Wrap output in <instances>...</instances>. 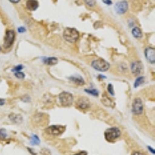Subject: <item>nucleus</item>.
Masks as SVG:
<instances>
[{
	"label": "nucleus",
	"mask_w": 155,
	"mask_h": 155,
	"mask_svg": "<svg viewBox=\"0 0 155 155\" xmlns=\"http://www.w3.org/2000/svg\"><path fill=\"white\" fill-rule=\"evenodd\" d=\"M121 135V131L117 127H111L105 131V139L109 142H113Z\"/></svg>",
	"instance_id": "1"
},
{
	"label": "nucleus",
	"mask_w": 155,
	"mask_h": 155,
	"mask_svg": "<svg viewBox=\"0 0 155 155\" xmlns=\"http://www.w3.org/2000/svg\"><path fill=\"white\" fill-rule=\"evenodd\" d=\"M78 32L74 28H66L64 31V38L68 42H75L78 38Z\"/></svg>",
	"instance_id": "2"
},
{
	"label": "nucleus",
	"mask_w": 155,
	"mask_h": 155,
	"mask_svg": "<svg viewBox=\"0 0 155 155\" xmlns=\"http://www.w3.org/2000/svg\"><path fill=\"white\" fill-rule=\"evenodd\" d=\"M92 66L99 71H106L109 68V64L103 59H96L92 62Z\"/></svg>",
	"instance_id": "3"
},
{
	"label": "nucleus",
	"mask_w": 155,
	"mask_h": 155,
	"mask_svg": "<svg viewBox=\"0 0 155 155\" xmlns=\"http://www.w3.org/2000/svg\"><path fill=\"white\" fill-rule=\"evenodd\" d=\"M65 127L61 125H54L46 129V133L51 136H59L65 131Z\"/></svg>",
	"instance_id": "4"
},
{
	"label": "nucleus",
	"mask_w": 155,
	"mask_h": 155,
	"mask_svg": "<svg viewBox=\"0 0 155 155\" xmlns=\"http://www.w3.org/2000/svg\"><path fill=\"white\" fill-rule=\"evenodd\" d=\"M59 99L64 106H70L73 102V95L69 92H61L59 95Z\"/></svg>",
	"instance_id": "5"
},
{
	"label": "nucleus",
	"mask_w": 155,
	"mask_h": 155,
	"mask_svg": "<svg viewBox=\"0 0 155 155\" xmlns=\"http://www.w3.org/2000/svg\"><path fill=\"white\" fill-rule=\"evenodd\" d=\"M15 40V32L12 30H7L5 37V41H4V47L5 48H10L12 45Z\"/></svg>",
	"instance_id": "6"
},
{
	"label": "nucleus",
	"mask_w": 155,
	"mask_h": 155,
	"mask_svg": "<svg viewBox=\"0 0 155 155\" xmlns=\"http://www.w3.org/2000/svg\"><path fill=\"white\" fill-rule=\"evenodd\" d=\"M143 103H142L141 99H139V98H137V99H134L132 106L133 113L136 115H140L141 113H143Z\"/></svg>",
	"instance_id": "7"
},
{
	"label": "nucleus",
	"mask_w": 155,
	"mask_h": 155,
	"mask_svg": "<svg viewBox=\"0 0 155 155\" xmlns=\"http://www.w3.org/2000/svg\"><path fill=\"white\" fill-rule=\"evenodd\" d=\"M131 71L132 73L135 75H139L142 74L143 71V64L140 61H135L131 64Z\"/></svg>",
	"instance_id": "8"
},
{
	"label": "nucleus",
	"mask_w": 155,
	"mask_h": 155,
	"mask_svg": "<svg viewBox=\"0 0 155 155\" xmlns=\"http://www.w3.org/2000/svg\"><path fill=\"white\" fill-rule=\"evenodd\" d=\"M115 9L119 14H124L128 9V3L126 1L117 2L115 5Z\"/></svg>",
	"instance_id": "9"
},
{
	"label": "nucleus",
	"mask_w": 155,
	"mask_h": 155,
	"mask_svg": "<svg viewBox=\"0 0 155 155\" xmlns=\"http://www.w3.org/2000/svg\"><path fill=\"white\" fill-rule=\"evenodd\" d=\"M145 57L150 63L154 64L155 62V51L154 48H147L145 50Z\"/></svg>",
	"instance_id": "10"
},
{
	"label": "nucleus",
	"mask_w": 155,
	"mask_h": 155,
	"mask_svg": "<svg viewBox=\"0 0 155 155\" xmlns=\"http://www.w3.org/2000/svg\"><path fill=\"white\" fill-rule=\"evenodd\" d=\"M77 106L81 109H87L90 107V102L87 98L81 97L77 100Z\"/></svg>",
	"instance_id": "11"
},
{
	"label": "nucleus",
	"mask_w": 155,
	"mask_h": 155,
	"mask_svg": "<svg viewBox=\"0 0 155 155\" xmlns=\"http://www.w3.org/2000/svg\"><path fill=\"white\" fill-rule=\"evenodd\" d=\"M39 4L37 0H27V8L30 11H34L38 8Z\"/></svg>",
	"instance_id": "12"
},
{
	"label": "nucleus",
	"mask_w": 155,
	"mask_h": 155,
	"mask_svg": "<svg viewBox=\"0 0 155 155\" xmlns=\"http://www.w3.org/2000/svg\"><path fill=\"white\" fill-rule=\"evenodd\" d=\"M58 59L56 58H48L44 59V63L48 65H54L58 63Z\"/></svg>",
	"instance_id": "13"
},
{
	"label": "nucleus",
	"mask_w": 155,
	"mask_h": 155,
	"mask_svg": "<svg viewBox=\"0 0 155 155\" xmlns=\"http://www.w3.org/2000/svg\"><path fill=\"white\" fill-rule=\"evenodd\" d=\"M132 34L136 38H141L143 34H142V32L141 30H140L138 27H134V29L132 30Z\"/></svg>",
	"instance_id": "14"
},
{
	"label": "nucleus",
	"mask_w": 155,
	"mask_h": 155,
	"mask_svg": "<svg viewBox=\"0 0 155 155\" xmlns=\"http://www.w3.org/2000/svg\"><path fill=\"white\" fill-rule=\"evenodd\" d=\"M71 79L72 80V81H74L75 84H77V85H81L85 84V81H84V80L82 79V78L81 77H72Z\"/></svg>",
	"instance_id": "15"
},
{
	"label": "nucleus",
	"mask_w": 155,
	"mask_h": 155,
	"mask_svg": "<svg viewBox=\"0 0 155 155\" xmlns=\"http://www.w3.org/2000/svg\"><path fill=\"white\" fill-rule=\"evenodd\" d=\"M143 81H144V77L137 78V79L136 80V81H135V85H134V86H135L136 88L138 86H140L141 84H143Z\"/></svg>",
	"instance_id": "16"
},
{
	"label": "nucleus",
	"mask_w": 155,
	"mask_h": 155,
	"mask_svg": "<svg viewBox=\"0 0 155 155\" xmlns=\"http://www.w3.org/2000/svg\"><path fill=\"white\" fill-rule=\"evenodd\" d=\"M31 143L32 144H34V145L39 144V143H40V140H39V138L37 136H36V135L33 136V137H32V139H31Z\"/></svg>",
	"instance_id": "17"
},
{
	"label": "nucleus",
	"mask_w": 155,
	"mask_h": 155,
	"mask_svg": "<svg viewBox=\"0 0 155 155\" xmlns=\"http://www.w3.org/2000/svg\"><path fill=\"white\" fill-rule=\"evenodd\" d=\"M84 1L86 3V5L90 7H92L96 4V0H84Z\"/></svg>",
	"instance_id": "18"
},
{
	"label": "nucleus",
	"mask_w": 155,
	"mask_h": 155,
	"mask_svg": "<svg viewBox=\"0 0 155 155\" xmlns=\"http://www.w3.org/2000/svg\"><path fill=\"white\" fill-rule=\"evenodd\" d=\"M85 92H88V93H89V94H92V95H95V96H97V95H99V92H97L95 89H91V90L85 89Z\"/></svg>",
	"instance_id": "19"
},
{
	"label": "nucleus",
	"mask_w": 155,
	"mask_h": 155,
	"mask_svg": "<svg viewBox=\"0 0 155 155\" xmlns=\"http://www.w3.org/2000/svg\"><path fill=\"white\" fill-rule=\"evenodd\" d=\"M41 153L42 155H51V151L48 149H47V148H43Z\"/></svg>",
	"instance_id": "20"
},
{
	"label": "nucleus",
	"mask_w": 155,
	"mask_h": 155,
	"mask_svg": "<svg viewBox=\"0 0 155 155\" xmlns=\"http://www.w3.org/2000/svg\"><path fill=\"white\" fill-rule=\"evenodd\" d=\"M15 76L18 78H23L25 77V74L21 71H17V72L15 73Z\"/></svg>",
	"instance_id": "21"
},
{
	"label": "nucleus",
	"mask_w": 155,
	"mask_h": 155,
	"mask_svg": "<svg viewBox=\"0 0 155 155\" xmlns=\"http://www.w3.org/2000/svg\"><path fill=\"white\" fill-rule=\"evenodd\" d=\"M108 91H109V92L112 95H114V92H113V87L111 84H109V85H108Z\"/></svg>",
	"instance_id": "22"
},
{
	"label": "nucleus",
	"mask_w": 155,
	"mask_h": 155,
	"mask_svg": "<svg viewBox=\"0 0 155 155\" xmlns=\"http://www.w3.org/2000/svg\"><path fill=\"white\" fill-rule=\"evenodd\" d=\"M6 137V134L5 133V131L2 130H0V138L1 139H5Z\"/></svg>",
	"instance_id": "23"
},
{
	"label": "nucleus",
	"mask_w": 155,
	"mask_h": 155,
	"mask_svg": "<svg viewBox=\"0 0 155 155\" xmlns=\"http://www.w3.org/2000/svg\"><path fill=\"white\" fill-rule=\"evenodd\" d=\"M102 2H104L106 5H112L113 4V2H112L111 0H102Z\"/></svg>",
	"instance_id": "24"
},
{
	"label": "nucleus",
	"mask_w": 155,
	"mask_h": 155,
	"mask_svg": "<svg viewBox=\"0 0 155 155\" xmlns=\"http://www.w3.org/2000/svg\"><path fill=\"white\" fill-rule=\"evenodd\" d=\"M23 66H22V65L17 66V67H16L14 69H13V71H19L22 70V69H23Z\"/></svg>",
	"instance_id": "25"
},
{
	"label": "nucleus",
	"mask_w": 155,
	"mask_h": 155,
	"mask_svg": "<svg viewBox=\"0 0 155 155\" xmlns=\"http://www.w3.org/2000/svg\"><path fill=\"white\" fill-rule=\"evenodd\" d=\"M132 155H145V154L143 153H141V152L140 151H134L133 152Z\"/></svg>",
	"instance_id": "26"
},
{
	"label": "nucleus",
	"mask_w": 155,
	"mask_h": 155,
	"mask_svg": "<svg viewBox=\"0 0 155 155\" xmlns=\"http://www.w3.org/2000/svg\"><path fill=\"white\" fill-rule=\"evenodd\" d=\"M18 31H19V33H24V32L26 31V30H25L24 27H19V28L18 29Z\"/></svg>",
	"instance_id": "27"
},
{
	"label": "nucleus",
	"mask_w": 155,
	"mask_h": 155,
	"mask_svg": "<svg viewBox=\"0 0 155 155\" xmlns=\"http://www.w3.org/2000/svg\"><path fill=\"white\" fill-rule=\"evenodd\" d=\"M74 155H87V152L86 151H80L79 153H75Z\"/></svg>",
	"instance_id": "28"
},
{
	"label": "nucleus",
	"mask_w": 155,
	"mask_h": 155,
	"mask_svg": "<svg viewBox=\"0 0 155 155\" xmlns=\"http://www.w3.org/2000/svg\"><path fill=\"white\" fill-rule=\"evenodd\" d=\"M4 104H5V100L2 99H0V106H2Z\"/></svg>",
	"instance_id": "29"
},
{
	"label": "nucleus",
	"mask_w": 155,
	"mask_h": 155,
	"mask_svg": "<svg viewBox=\"0 0 155 155\" xmlns=\"http://www.w3.org/2000/svg\"><path fill=\"white\" fill-rule=\"evenodd\" d=\"M11 2H12V3H17V2H19L20 0H9Z\"/></svg>",
	"instance_id": "30"
},
{
	"label": "nucleus",
	"mask_w": 155,
	"mask_h": 155,
	"mask_svg": "<svg viewBox=\"0 0 155 155\" xmlns=\"http://www.w3.org/2000/svg\"><path fill=\"white\" fill-rule=\"evenodd\" d=\"M148 148H149V150H150V151H152V153H154V150H153V149H151V148H150V147H148Z\"/></svg>",
	"instance_id": "31"
},
{
	"label": "nucleus",
	"mask_w": 155,
	"mask_h": 155,
	"mask_svg": "<svg viewBox=\"0 0 155 155\" xmlns=\"http://www.w3.org/2000/svg\"><path fill=\"white\" fill-rule=\"evenodd\" d=\"M2 51V48H1V47H0V51Z\"/></svg>",
	"instance_id": "32"
}]
</instances>
